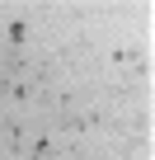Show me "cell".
<instances>
[{"label":"cell","instance_id":"obj_1","mask_svg":"<svg viewBox=\"0 0 155 160\" xmlns=\"http://www.w3.org/2000/svg\"><path fill=\"white\" fill-rule=\"evenodd\" d=\"M10 42H28V28L24 24H10Z\"/></svg>","mask_w":155,"mask_h":160}]
</instances>
